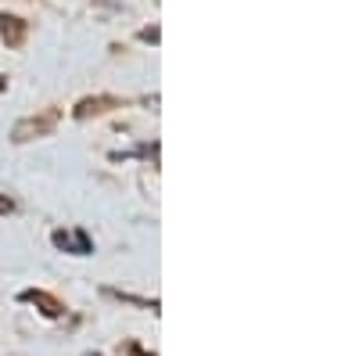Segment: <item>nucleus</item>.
I'll return each instance as SVG.
<instances>
[{
	"mask_svg": "<svg viewBox=\"0 0 359 356\" xmlns=\"http://www.w3.org/2000/svg\"><path fill=\"white\" fill-rule=\"evenodd\" d=\"M50 242H54V249L72 252V256H90V252H94V242H90V234L83 227H76V230H54Z\"/></svg>",
	"mask_w": 359,
	"mask_h": 356,
	"instance_id": "nucleus-2",
	"label": "nucleus"
},
{
	"mask_svg": "<svg viewBox=\"0 0 359 356\" xmlns=\"http://www.w3.org/2000/svg\"><path fill=\"white\" fill-rule=\"evenodd\" d=\"M54 126H57V108H43L40 115H29V119H22V123H15L11 140H15V144L36 140V137H47Z\"/></svg>",
	"mask_w": 359,
	"mask_h": 356,
	"instance_id": "nucleus-1",
	"label": "nucleus"
},
{
	"mask_svg": "<svg viewBox=\"0 0 359 356\" xmlns=\"http://www.w3.org/2000/svg\"><path fill=\"white\" fill-rule=\"evenodd\" d=\"M8 213H15V202L8 195H0V216H8Z\"/></svg>",
	"mask_w": 359,
	"mask_h": 356,
	"instance_id": "nucleus-7",
	"label": "nucleus"
},
{
	"mask_svg": "<svg viewBox=\"0 0 359 356\" xmlns=\"http://www.w3.org/2000/svg\"><path fill=\"white\" fill-rule=\"evenodd\" d=\"M25 33H29V22L18 18V15H0V37H4L8 47H22L25 44Z\"/></svg>",
	"mask_w": 359,
	"mask_h": 356,
	"instance_id": "nucleus-5",
	"label": "nucleus"
},
{
	"mask_svg": "<svg viewBox=\"0 0 359 356\" xmlns=\"http://www.w3.org/2000/svg\"><path fill=\"white\" fill-rule=\"evenodd\" d=\"M111 108H123V101L111 98V94H97V98H83L72 108V115L76 119H90V115H101V112H111Z\"/></svg>",
	"mask_w": 359,
	"mask_h": 356,
	"instance_id": "nucleus-4",
	"label": "nucleus"
},
{
	"mask_svg": "<svg viewBox=\"0 0 359 356\" xmlns=\"http://www.w3.org/2000/svg\"><path fill=\"white\" fill-rule=\"evenodd\" d=\"M130 356H147V352H144L140 345H130Z\"/></svg>",
	"mask_w": 359,
	"mask_h": 356,
	"instance_id": "nucleus-8",
	"label": "nucleus"
},
{
	"mask_svg": "<svg viewBox=\"0 0 359 356\" xmlns=\"http://www.w3.org/2000/svg\"><path fill=\"white\" fill-rule=\"evenodd\" d=\"M18 299H22V303H33V306H40V313H43V317H50V320H57V317H65V306L57 303L54 295L40 291V288H29V291H22Z\"/></svg>",
	"mask_w": 359,
	"mask_h": 356,
	"instance_id": "nucleus-3",
	"label": "nucleus"
},
{
	"mask_svg": "<svg viewBox=\"0 0 359 356\" xmlns=\"http://www.w3.org/2000/svg\"><path fill=\"white\" fill-rule=\"evenodd\" d=\"M144 44H158V25H151V29H140V33H137Z\"/></svg>",
	"mask_w": 359,
	"mask_h": 356,
	"instance_id": "nucleus-6",
	"label": "nucleus"
},
{
	"mask_svg": "<svg viewBox=\"0 0 359 356\" xmlns=\"http://www.w3.org/2000/svg\"><path fill=\"white\" fill-rule=\"evenodd\" d=\"M0 91H8V79L4 76H0Z\"/></svg>",
	"mask_w": 359,
	"mask_h": 356,
	"instance_id": "nucleus-9",
	"label": "nucleus"
}]
</instances>
